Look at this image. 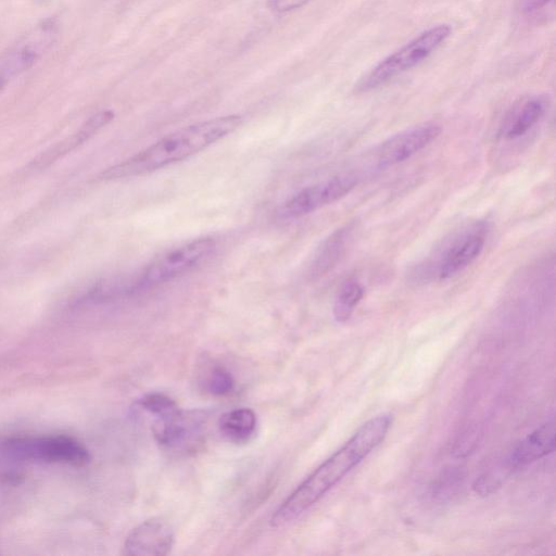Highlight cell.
Returning a JSON list of instances; mask_svg holds the SVG:
<instances>
[{
  "mask_svg": "<svg viewBox=\"0 0 556 556\" xmlns=\"http://www.w3.org/2000/svg\"><path fill=\"white\" fill-rule=\"evenodd\" d=\"M447 24L433 26L389 54L363 77L356 86L357 92H367L387 84L392 78L419 65L428 59L450 36Z\"/></svg>",
  "mask_w": 556,
  "mask_h": 556,
  "instance_id": "277c9868",
  "label": "cell"
},
{
  "mask_svg": "<svg viewBox=\"0 0 556 556\" xmlns=\"http://www.w3.org/2000/svg\"><path fill=\"white\" fill-rule=\"evenodd\" d=\"M312 0H268L270 10L277 13H286L302 8Z\"/></svg>",
  "mask_w": 556,
  "mask_h": 556,
  "instance_id": "d6986e66",
  "label": "cell"
},
{
  "mask_svg": "<svg viewBox=\"0 0 556 556\" xmlns=\"http://www.w3.org/2000/svg\"><path fill=\"white\" fill-rule=\"evenodd\" d=\"M205 420L197 412H184L180 408L170 415L153 420L152 433L164 448L174 452L190 451L203 437Z\"/></svg>",
  "mask_w": 556,
  "mask_h": 556,
  "instance_id": "ba28073f",
  "label": "cell"
},
{
  "mask_svg": "<svg viewBox=\"0 0 556 556\" xmlns=\"http://www.w3.org/2000/svg\"><path fill=\"white\" fill-rule=\"evenodd\" d=\"M257 419L255 413L247 407L235 408L226 412L218 419V431L227 441L244 443L256 431Z\"/></svg>",
  "mask_w": 556,
  "mask_h": 556,
  "instance_id": "9a60e30c",
  "label": "cell"
},
{
  "mask_svg": "<svg viewBox=\"0 0 556 556\" xmlns=\"http://www.w3.org/2000/svg\"><path fill=\"white\" fill-rule=\"evenodd\" d=\"M551 0H523L522 8L526 12H532L542 9Z\"/></svg>",
  "mask_w": 556,
  "mask_h": 556,
  "instance_id": "ffe728a7",
  "label": "cell"
},
{
  "mask_svg": "<svg viewBox=\"0 0 556 556\" xmlns=\"http://www.w3.org/2000/svg\"><path fill=\"white\" fill-rule=\"evenodd\" d=\"M135 406L153 419L170 415L179 408L174 400L162 393L146 394L136 402Z\"/></svg>",
  "mask_w": 556,
  "mask_h": 556,
  "instance_id": "e0dca14e",
  "label": "cell"
},
{
  "mask_svg": "<svg viewBox=\"0 0 556 556\" xmlns=\"http://www.w3.org/2000/svg\"><path fill=\"white\" fill-rule=\"evenodd\" d=\"M241 124V116L226 115L182 127L104 169L99 178L113 180L155 172L202 151L233 132Z\"/></svg>",
  "mask_w": 556,
  "mask_h": 556,
  "instance_id": "7a4b0ae2",
  "label": "cell"
},
{
  "mask_svg": "<svg viewBox=\"0 0 556 556\" xmlns=\"http://www.w3.org/2000/svg\"><path fill=\"white\" fill-rule=\"evenodd\" d=\"M205 388L213 395H226L233 390L235 379L226 368L216 366L206 377Z\"/></svg>",
  "mask_w": 556,
  "mask_h": 556,
  "instance_id": "ac0fdd59",
  "label": "cell"
},
{
  "mask_svg": "<svg viewBox=\"0 0 556 556\" xmlns=\"http://www.w3.org/2000/svg\"><path fill=\"white\" fill-rule=\"evenodd\" d=\"M114 117V113L112 111H101L94 115H92L88 121H86L81 127L73 134L71 137L63 139L62 141L55 143L50 149L42 152L38 155L33 162L30 166L33 168H42L72 150L76 149L78 146L83 144L85 141L90 139L93 135H96L103 126L109 124Z\"/></svg>",
  "mask_w": 556,
  "mask_h": 556,
  "instance_id": "4fadbf2b",
  "label": "cell"
},
{
  "mask_svg": "<svg viewBox=\"0 0 556 556\" xmlns=\"http://www.w3.org/2000/svg\"><path fill=\"white\" fill-rule=\"evenodd\" d=\"M365 294L363 285L356 279H348L342 283L334 298L333 317L338 323L350 319L355 307Z\"/></svg>",
  "mask_w": 556,
  "mask_h": 556,
  "instance_id": "2e32d148",
  "label": "cell"
},
{
  "mask_svg": "<svg viewBox=\"0 0 556 556\" xmlns=\"http://www.w3.org/2000/svg\"><path fill=\"white\" fill-rule=\"evenodd\" d=\"M391 424L392 416L381 414L362 425L337 452L289 494L273 514L270 526H286L318 502L384 440Z\"/></svg>",
  "mask_w": 556,
  "mask_h": 556,
  "instance_id": "6da1fadb",
  "label": "cell"
},
{
  "mask_svg": "<svg viewBox=\"0 0 556 556\" xmlns=\"http://www.w3.org/2000/svg\"><path fill=\"white\" fill-rule=\"evenodd\" d=\"M547 108L548 100L544 96L523 100L511 110L500 126L498 138L506 141L521 138L543 118Z\"/></svg>",
  "mask_w": 556,
  "mask_h": 556,
  "instance_id": "7c38bea8",
  "label": "cell"
},
{
  "mask_svg": "<svg viewBox=\"0 0 556 556\" xmlns=\"http://www.w3.org/2000/svg\"><path fill=\"white\" fill-rule=\"evenodd\" d=\"M357 185L352 174L333 176L308 186L280 205L277 215L281 219H295L329 205L350 193Z\"/></svg>",
  "mask_w": 556,
  "mask_h": 556,
  "instance_id": "52a82bcc",
  "label": "cell"
},
{
  "mask_svg": "<svg viewBox=\"0 0 556 556\" xmlns=\"http://www.w3.org/2000/svg\"><path fill=\"white\" fill-rule=\"evenodd\" d=\"M441 131L439 124L428 122L390 137L376 149L375 166L386 169L408 160L435 140Z\"/></svg>",
  "mask_w": 556,
  "mask_h": 556,
  "instance_id": "9c48e42d",
  "label": "cell"
},
{
  "mask_svg": "<svg viewBox=\"0 0 556 556\" xmlns=\"http://www.w3.org/2000/svg\"><path fill=\"white\" fill-rule=\"evenodd\" d=\"M354 224H346L331 232L317 249L309 268L312 279H318L330 271L344 255Z\"/></svg>",
  "mask_w": 556,
  "mask_h": 556,
  "instance_id": "5bb4252c",
  "label": "cell"
},
{
  "mask_svg": "<svg viewBox=\"0 0 556 556\" xmlns=\"http://www.w3.org/2000/svg\"><path fill=\"white\" fill-rule=\"evenodd\" d=\"M215 247L214 239L204 237L169 249L147 265L136 287L139 289L159 286L187 274L208 258Z\"/></svg>",
  "mask_w": 556,
  "mask_h": 556,
  "instance_id": "8992f818",
  "label": "cell"
},
{
  "mask_svg": "<svg viewBox=\"0 0 556 556\" xmlns=\"http://www.w3.org/2000/svg\"><path fill=\"white\" fill-rule=\"evenodd\" d=\"M489 226L476 220L450 233L413 271L414 281L448 280L475 262L488 238Z\"/></svg>",
  "mask_w": 556,
  "mask_h": 556,
  "instance_id": "3957f363",
  "label": "cell"
},
{
  "mask_svg": "<svg viewBox=\"0 0 556 556\" xmlns=\"http://www.w3.org/2000/svg\"><path fill=\"white\" fill-rule=\"evenodd\" d=\"M555 448V422L547 421L520 442L509 453L506 465L510 469L527 466L554 452Z\"/></svg>",
  "mask_w": 556,
  "mask_h": 556,
  "instance_id": "8fae6325",
  "label": "cell"
},
{
  "mask_svg": "<svg viewBox=\"0 0 556 556\" xmlns=\"http://www.w3.org/2000/svg\"><path fill=\"white\" fill-rule=\"evenodd\" d=\"M0 452L22 460L83 466L90 459L88 450L66 435L11 437L0 441Z\"/></svg>",
  "mask_w": 556,
  "mask_h": 556,
  "instance_id": "5b68a950",
  "label": "cell"
},
{
  "mask_svg": "<svg viewBox=\"0 0 556 556\" xmlns=\"http://www.w3.org/2000/svg\"><path fill=\"white\" fill-rule=\"evenodd\" d=\"M173 544L172 527L161 518H151L129 533L124 552L131 556H162L170 551Z\"/></svg>",
  "mask_w": 556,
  "mask_h": 556,
  "instance_id": "30bf717a",
  "label": "cell"
}]
</instances>
